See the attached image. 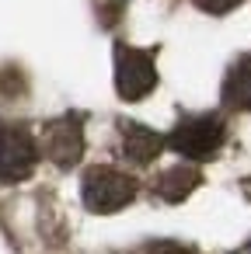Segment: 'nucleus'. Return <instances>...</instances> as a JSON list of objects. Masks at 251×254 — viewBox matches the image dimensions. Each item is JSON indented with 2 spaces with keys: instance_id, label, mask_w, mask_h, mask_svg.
<instances>
[{
  "instance_id": "7",
  "label": "nucleus",
  "mask_w": 251,
  "mask_h": 254,
  "mask_svg": "<svg viewBox=\"0 0 251 254\" xmlns=\"http://www.w3.org/2000/svg\"><path fill=\"white\" fill-rule=\"evenodd\" d=\"M223 101L237 112H251V53L241 56L223 77Z\"/></svg>"
},
{
  "instance_id": "8",
  "label": "nucleus",
  "mask_w": 251,
  "mask_h": 254,
  "mask_svg": "<svg viewBox=\"0 0 251 254\" xmlns=\"http://www.w3.org/2000/svg\"><path fill=\"white\" fill-rule=\"evenodd\" d=\"M195 185H199V171L178 164V167H167V171L157 178L154 188H157V195H161L164 202H185V198L195 191Z\"/></svg>"
},
{
  "instance_id": "3",
  "label": "nucleus",
  "mask_w": 251,
  "mask_h": 254,
  "mask_svg": "<svg viewBox=\"0 0 251 254\" xmlns=\"http://www.w3.org/2000/svg\"><path fill=\"white\" fill-rule=\"evenodd\" d=\"M157 84V66H154V56L143 53V49H129V46H119L115 49V87L126 101H140L154 91Z\"/></svg>"
},
{
  "instance_id": "10",
  "label": "nucleus",
  "mask_w": 251,
  "mask_h": 254,
  "mask_svg": "<svg viewBox=\"0 0 251 254\" xmlns=\"http://www.w3.org/2000/svg\"><path fill=\"white\" fill-rule=\"evenodd\" d=\"M237 4H241V0H199V7L209 11V14H227V11H234Z\"/></svg>"
},
{
  "instance_id": "2",
  "label": "nucleus",
  "mask_w": 251,
  "mask_h": 254,
  "mask_svg": "<svg viewBox=\"0 0 251 254\" xmlns=\"http://www.w3.org/2000/svg\"><path fill=\"white\" fill-rule=\"evenodd\" d=\"M223 139H227V129L216 115H192L178 122L174 132L167 136V143L188 160H209L223 146Z\"/></svg>"
},
{
  "instance_id": "11",
  "label": "nucleus",
  "mask_w": 251,
  "mask_h": 254,
  "mask_svg": "<svg viewBox=\"0 0 251 254\" xmlns=\"http://www.w3.org/2000/svg\"><path fill=\"white\" fill-rule=\"evenodd\" d=\"M244 254H251V244H248V251H244Z\"/></svg>"
},
{
  "instance_id": "1",
  "label": "nucleus",
  "mask_w": 251,
  "mask_h": 254,
  "mask_svg": "<svg viewBox=\"0 0 251 254\" xmlns=\"http://www.w3.org/2000/svg\"><path fill=\"white\" fill-rule=\"evenodd\" d=\"M84 205L91 212H119L136 198V181L115 167H91L84 174Z\"/></svg>"
},
{
  "instance_id": "6",
  "label": "nucleus",
  "mask_w": 251,
  "mask_h": 254,
  "mask_svg": "<svg viewBox=\"0 0 251 254\" xmlns=\"http://www.w3.org/2000/svg\"><path fill=\"white\" fill-rule=\"evenodd\" d=\"M161 150H164V136L161 132H154L143 122H122V153L133 164H154Z\"/></svg>"
},
{
  "instance_id": "9",
  "label": "nucleus",
  "mask_w": 251,
  "mask_h": 254,
  "mask_svg": "<svg viewBox=\"0 0 251 254\" xmlns=\"http://www.w3.org/2000/svg\"><path fill=\"white\" fill-rule=\"evenodd\" d=\"M147 254H195V251L185 244H174V240H161V244H150Z\"/></svg>"
},
{
  "instance_id": "5",
  "label": "nucleus",
  "mask_w": 251,
  "mask_h": 254,
  "mask_svg": "<svg viewBox=\"0 0 251 254\" xmlns=\"http://www.w3.org/2000/svg\"><path fill=\"white\" fill-rule=\"evenodd\" d=\"M46 153L60 167H74L84 153V126L77 115H63L46 126Z\"/></svg>"
},
{
  "instance_id": "4",
  "label": "nucleus",
  "mask_w": 251,
  "mask_h": 254,
  "mask_svg": "<svg viewBox=\"0 0 251 254\" xmlns=\"http://www.w3.org/2000/svg\"><path fill=\"white\" fill-rule=\"evenodd\" d=\"M39 146L18 126H0V181H21L35 171Z\"/></svg>"
}]
</instances>
